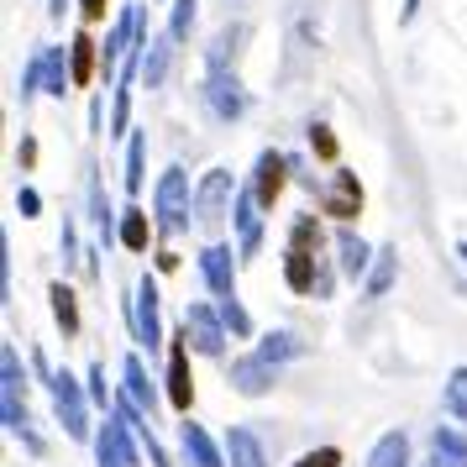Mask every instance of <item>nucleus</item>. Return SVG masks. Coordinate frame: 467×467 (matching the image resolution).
<instances>
[{
    "label": "nucleus",
    "instance_id": "obj_1",
    "mask_svg": "<svg viewBox=\"0 0 467 467\" xmlns=\"http://www.w3.org/2000/svg\"><path fill=\"white\" fill-rule=\"evenodd\" d=\"M320 257H326V232H320V215H295L289 226V253H284V284L295 295H316V274Z\"/></svg>",
    "mask_w": 467,
    "mask_h": 467
},
{
    "label": "nucleus",
    "instance_id": "obj_2",
    "mask_svg": "<svg viewBox=\"0 0 467 467\" xmlns=\"http://www.w3.org/2000/svg\"><path fill=\"white\" fill-rule=\"evenodd\" d=\"M194 190L184 169H163L158 173V190H152V226L158 236H179L194 226Z\"/></svg>",
    "mask_w": 467,
    "mask_h": 467
},
{
    "label": "nucleus",
    "instance_id": "obj_3",
    "mask_svg": "<svg viewBox=\"0 0 467 467\" xmlns=\"http://www.w3.org/2000/svg\"><path fill=\"white\" fill-rule=\"evenodd\" d=\"M47 394H53V415H58V425L68 431V441H89L95 431H89V389L68 368H53L47 373Z\"/></svg>",
    "mask_w": 467,
    "mask_h": 467
},
{
    "label": "nucleus",
    "instance_id": "obj_4",
    "mask_svg": "<svg viewBox=\"0 0 467 467\" xmlns=\"http://www.w3.org/2000/svg\"><path fill=\"white\" fill-rule=\"evenodd\" d=\"M163 295H158V278L142 274L137 278V289L127 295V326H131V341L137 347H148V358L163 347Z\"/></svg>",
    "mask_w": 467,
    "mask_h": 467
},
{
    "label": "nucleus",
    "instance_id": "obj_5",
    "mask_svg": "<svg viewBox=\"0 0 467 467\" xmlns=\"http://www.w3.org/2000/svg\"><path fill=\"white\" fill-rule=\"evenodd\" d=\"M232 200H236V179L232 169H211L200 184H194V226L215 232L226 215H232Z\"/></svg>",
    "mask_w": 467,
    "mask_h": 467
},
{
    "label": "nucleus",
    "instance_id": "obj_6",
    "mask_svg": "<svg viewBox=\"0 0 467 467\" xmlns=\"http://www.w3.org/2000/svg\"><path fill=\"white\" fill-rule=\"evenodd\" d=\"M184 337H190V347L200 352V358H226V320H221V310L215 305H205V299H194V305H184Z\"/></svg>",
    "mask_w": 467,
    "mask_h": 467
},
{
    "label": "nucleus",
    "instance_id": "obj_7",
    "mask_svg": "<svg viewBox=\"0 0 467 467\" xmlns=\"http://www.w3.org/2000/svg\"><path fill=\"white\" fill-rule=\"evenodd\" d=\"M95 462L100 467H137L142 462V446H137V431H131L116 410H110L100 431H95Z\"/></svg>",
    "mask_w": 467,
    "mask_h": 467
},
{
    "label": "nucleus",
    "instance_id": "obj_8",
    "mask_svg": "<svg viewBox=\"0 0 467 467\" xmlns=\"http://www.w3.org/2000/svg\"><path fill=\"white\" fill-rule=\"evenodd\" d=\"M200 95H205V110H211L215 121H226V127L247 116V89H242V79H236L232 68H205Z\"/></svg>",
    "mask_w": 467,
    "mask_h": 467
},
{
    "label": "nucleus",
    "instance_id": "obj_9",
    "mask_svg": "<svg viewBox=\"0 0 467 467\" xmlns=\"http://www.w3.org/2000/svg\"><path fill=\"white\" fill-rule=\"evenodd\" d=\"M232 226H236V253H242V263H253V257L263 253V200H257L253 179H247V184H236Z\"/></svg>",
    "mask_w": 467,
    "mask_h": 467
},
{
    "label": "nucleus",
    "instance_id": "obj_10",
    "mask_svg": "<svg viewBox=\"0 0 467 467\" xmlns=\"http://www.w3.org/2000/svg\"><path fill=\"white\" fill-rule=\"evenodd\" d=\"M236 257L226 242H211V247H200V278H205V289L211 299H232L236 295Z\"/></svg>",
    "mask_w": 467,
    "mask_h": 467
},
{
    "label": "nucleus",
    "instance_id": "obj_11",
    "mask_svg": "<svg viewBox=\"0 0 467 467\" xmlns=\"http://www.w3.org/2000/svg\"><path fill=\"white\" fill-rule=\"evenodd\" d=\"M190 337H184V326H179V337L169 341V404L179 415H190L194 404V379H190Z\"/></svg>",
    "mask_w": 467,
    "mask_h": 467
},
{
    "label": "nucleus",
    "instance_id": "obj_12",
    "mask_svg": "<svg viewBox=\"0 0 467 467\" xmlns=\"http://www.w3.org/2000/svg\"><path fill=\"white\" fill-rule=\"evenodd\" d=\"M232 389L242 394V400H263V394H274V383H278V368L274 362H263L257 352H247V358H232Z\"/></svg>",
    "mask_w": 467,
    "mask_h": 467
},
{
    "label": "nucleus",
    "instance_id": "obj_13",
    "mask_svg": "<svg viewBox=\"0 0 467 467\" xmlns=\"http://www.w3.org/2000/svg\"><path fill=\"white\" fill-rule=\"evenodd\" d=\"M320 211L337 215V221H352L362 211V184L352 169H331V184L320 190Z\"/></svg>",
    "mask_w": 467,
    "mask_h": 467
},
{
    "label": "nucleus",
    "instance_id": "obj_14",
    "mask_svg": "<svg viewBox=\"0 0 467 467\" xmlns=\"http://www.w3.org/2000/svg\"><path fill=\"white\" fill-rule=\"evenodd\" d=\"M373 257H379V247H368V242L358 236V226H352V221H341V226H337V268H341V274L352 278V284H362L368 268H373Z\"/></svg>",
    "mask_w": 467,
    "mask_h": 467
},
{
    "label": "nucleus",
    "instance_id": "obj_15",
    "mask_svg": "<svg viewBox=\"0 0 467 467\" xmlns=\"http://www.w3.org/2000/svg\"><path fill=\"white\" fill-rule=\"evenodd\" d=\"M284 184H289V158L274 152V148H263L257 163H253V190H257V200H263V211H274V200L284 194Z\"/></svg>",
    "mask_w": 467,
    "mask_h": 467
},
{
    "label": "nucleus",
    "instance_id": "obj_16",
    "mask_svg": "<svg viewBox=\"0 0 467 467\" xmlns=\"http://www.w3.org/2000/svg\"><path fill=\"white\" fill-rule=\"evenodd\" d=\"M179 446H184V462H194V467H226V451L211 441V431L200 420L179 425Z\"/></svg>",
    "mask_w": 467,
    "mask_h": 467
},
{
    "label": "nucleus",
    "instance_id": "obj_17",
    "mask_svg": "<svg viewBox=\"0 0 467 467\" xmlns=\"http://www.w3.org/2000/svg\"><path fill=\"white\" fill-rule=\"evenodd\" d=\"M68 85H74V58H68L64 43H47V47H43V95L64 100Z\"/></svg>",
    "mask_w": 467,
    "mask_h": 467
},
{
    "label": "nucleus",
    "instance_id": "obj_18",
    "mask_svg": "<svg viewBox=\"0 0 467 467\" xmlns=\"http://www.w3.org/2000/svg\"><path fill=\"white\" fill-rule=\"evenodd\" d=\"M169 64H173V32L163 26V32H152V43H148V53H142L137 79H142L148 89H158V85H163V74H169Z\"/></svg>",
    "mask_w": 467,
    "mask_h": 467
},
{
    "label": "nucleus",
    "instance_id": "obj_19",
    "mask_svg": "<svg viewBox=\"0 0 467 467\" xmlns=\"http://www.w3.org/2000/svg\"><path fill=\"white\" fill-rule=\"evenodd\" d=\"M226 462L232 467H268V451H263L253 425H232L226 431Z\"/></svg>",
    "mask_w": 467,
    "mask_h": 467
},
{
    "label": "nucleus",
    "instance_id": "obj_20",
    "mask_svg": "<svg viewBox=\"0 0 467 467\" xmlns=\"http://www.w3.org/2000/svg\"><path fill=\"white\" fill-rule=\"evenodd\" d=\"M257 358L263 362H274V368H284V362H295V358H305V337L299 331H268V337H257Z\"/></svg>",
    "mask_w": 467,
    "mask_h": 467
},
{
    "label": "nucleus",
    "instance_id": "obj_21",
    "mask_svg": "<svg viewBox=\"0 0 467 467\" xmlns=\"http://www.w3.org/2000/svg\"><path fill=\"white\" fill-rule=\"evenodd\" d=\"M431 457H436V467H467V431L436 425L431 431Z\"/></svg>",
    "mask_w": 467,
    "mask_h": 467
},
{
    "label": "nucleus",
    "instance_id": "obj_22",
    "mask_svg": "<svg viewBox=\"0 0 467 467\" xmlns=\"http://www.w3.org/2000/svg\"><path fill=\"white\" fill-rule=\"evenodd\" d=\"M89 215H95V232H100V247H110V242H121V221H116V211H110L106 190H100V173H89Z\"/></svg>",
    "mask_w": 467,
    "mask_h": 467
},
{
    "label": "nucleus",
    "instance_id": "obj_23",
    "mask_svg": "<svg viewBox=\"0 0 467 467\" xmlns=\"http://www.w3.org/2000/svg\"><path fill=\"white\" fill-rule=\"evenodd\" d=\"M47 305H53V320L64 326V341L79 337V299H74V284L68 278H53V289H47Z\"/></svg>",
    "mask_w": 467,
    "mask_h": 467
},
{
    "label": "nucleus",
    "instance_id": "obj_24",
    "mask_svg": "<svg viewBox=\"0 0 467 467\" xmlns=\"http://www.w3.org/2000/svg\"><path fill=\"white\" fill-rule=\"evenodd\" d=\"M394 274H400V253H394V247H379L373 268H368V278H362V299H383L389 284H394Z\"/></svg>",
    "mask_w": 467,
    "mask_h": 467
},
{
    "label": "nucleus",
    "instance_id": "obj_25",
    "mask_svg": "<svg viewBox=\"0 0 467 467\" xmlns=\"http://www.w3.org/2000/svg\"><path fill=\"white\" fill-rule=\"evenodd\" d=\"M121 379H127V394H131V400L142 404L148 415H158V389H152L148 368H142V358H137V352H131V358L121 362Z\"/></svg>",
    "mask_w": 467,
    "mask_h": 467
},
{
    "label": "nucleus",
    "instance_id": "obj_26",
    "mask_svg": "<svg viewBox=\"0 0 467 467\" xmlns=\"http://www.w3.org/2000/svg\"><path fill=\"white\" fill-rule=\"evenodd\" d=\"M68 58H74V85H89L100 74V43H95V32H79L68 43Z\"/></svg>",
    "mask_w": 467,
    "mask_h": 467
},
{
    "label": "nucleus",
    "instance_id": "obj_27",
    "mask_svg": "<svg viewBox=\"0 0 467 467\" xmlns=\"http://www.w3.org/2000/svg\"><path fill=\"white\" fill-rule=\"evenodd\" d=\"M368 467H410V436L404 431H383L373 451H368Z\"/></svg>",
    "mask_w": 467,
    "mask_h": 467
},
{
    "label": "nucleus",
    "instance_id": "obj_28",
    "mask_svg": "<svg viewBox=\"0 0 467 467\" xmlns=\"http://www.w3.org/2000/svg\"><path fill=\"white\" fill-rule=\"evenodd\" d=\"M441 410L451 420L467 431V362H457L451 373H446V389H441Z\"/></svg>",
    "mask_w": 467,
    "mask_h": 467
},
{
    "label": "nucleus",
    "instance_id": "obj_29",
    "mask_svg": "<svg viewBox=\"0 0 467 467\" xmlns=\"http://www.w3.org/2000/svg\"><path fill=\"white\" fill-rule=\"evenodd\" d=\"M121 247H127V253H148V211H142L137 200L121 211Z\"/></svg>",
    "mask_w": 467,
    "mask_h": 467
},
{
    "label": "nucleus",
    "instance_id": "obj_30",
    "mask_svg": "<svg viewBox=\"0 0 467 467\" xmlns=\"http://www.w3.org/2000/svg\"><path fill=\"white\" fill-rule=\"evenodd\" d=\"M142 169H148V137H142V131H131V137H127V194H131V200L142 194Z\"/></svg>",
    "mask_w": 467,
    "mask_h": 467
},
{
    "label": "nucleus",
    "instance_id": "obj_31",
    "mask_svg": "<svg viewBox=\"0 0 467 467\" xmlns=\"http://www.w3.org/2000/svg\"><path fill=\"white\" fill-rule=\"evenodd\" d=\"M37 95H43V47H32V58H26L22 79H16V100H22V110L32 106Z\"/></svg>",
    "mask_w": 467,
    "mask_h": 467
},
{
    "label": "nucleus",
    "instance_id": "obj_32",
    "mask_svg": "<svg viewBox=\"0 0 467 467\" xmlns=\"http://www.w3.org/2000/svg\"><path fill=\"white\" fill-rule=\"evenodd\" d=\"M0 389L26 394V368H22V358H16V347H11V341L0 347Z\"/></svg>",
    "mask_w": 467,
    "mask_h": 467
},
{
    "label": "nucleus",
    "instance_id": "obj_33",
    "mask_svg": "<svg viewBox=\"0 0 467 467\" xmlns=\"http://www.w3.org/2000/svg\"><path fill=\"white\" fill-rule=\"evenodd\" d=\"M215 310H221V320H226V331L232 337H253V316H247V305L242 299H215Z\"/></svg>",
    "mask_w": 467,
    "mask_h": 467
},
{
    "label": "nucleus",
    "instance_id": "obj_34",
    "mask_svg": "<svg viewBox=\"0 0 467 467\" xmlns=\"http://www.w3.org/2000/svg\"><path fill=\"white\" fill-rule=\"evenodd\" d=\"M194 11H200V0H173V11H169V32H173V43H184V37H190Z\"/></svg>",
    "mask_w": 467,
    "mask_h": 467
},
{
    "label": "nucleus",
    "instance_id": "obj_35",
    "mask_svg": "<svg viewBox=\"0 0 467 467\" xmlns=\"http://www.w3.org/2000/svg\"><path fill=\"white\" fill-rule=\"evenodd\" d=\"M310 148L320 152V158H326V163H337V137H331V127H326V121H316V127H310Z\"/></svg>",
    "mask_w": 467,
    "mask_h": 467
},
{
    "label": "nucleus",
    "instance_id": "obj_36",
    "mask_svg": "<svg viewBox=\"0 0 467 467\" xmlns=\"http://www.w3.org/2000/svg\"><path fill=\"white\" fill-rule=\"evenodd\" d=\"M89 400L100 404V410H110V404H116V394L106 389V362H95V368H89Z\"/></svg>",
    "mask_w": 467,
    "mask_h": 467
},
{
    "label": "nucleus",
    "instance_id": "obj_37",
    "mask_svg": "<svg viewBox=\"0 0 467 467\" xmlns=\"http://www.w3.org/2000/svg\"><path fill=\"white\" fill-rule=\"evenodd\" d=\"M289 467H341V451L337 446H316V451H305V457L289 462Z\"/></svg>",
    "mask_w": 467,
    "mask_h": 467
},
{
    "label": "nucleus",
    "instance_id": "obj_38",
    "mask_svg": "<svg viewBox=\"0 0 467 467\" xmlns=\"http://www.w3.org/2000/svg\"><path fill=\"white\" fill-rule=\"evenodd\" d=\"M58 247H64V268H74V263H79V226H74V221H64Z\"/></svg>",
    "mask_w": 467,
    "mask_h": 467
},
{
    "label": "nucleus",
    "instance_id": "obj_39",
    "mask_svg": "<svg viewBox=\"0 0 467 467\" xmlns=\"http://www.w3.org/2000/svg\"><path fill=\"white\" fill-rule=\"evenodd\" d=\"M16 211H22L26 221H32V215H43V194L32 190V184H22V190H16Z\"/></svg>",
    "mask_w": 467,
    "mask_h": 467
},
{
    "label": "nucleus",
    "instance_id": "obj_40",
    "mask_svg": "<svg viewBox=\"0 0 467 467\" xmlns=\"http://www.w3.org/2000/svg\"><path fill=\"white\" fill-rule=\"evenodd\" d=\"M79 16H85V26L106 22V0H79Z\"/></svg>",
    "mask_w": 467,
    "mask_h": 467
},
{
    "label": "nucleus",
    "instance_id": "obj_41",
    "mask_svg": "<svg viewBox=\"0 0 467 467\" xmlns=\"http://www.w3.org/2000/svg\"><path fill=\"white\" fill-rule=\"evenodd\" d=\"M16 163H22V169H32V163H37V137H22V148H16Z\"/></svg>",
    "mask_w": 467,
    "mask_h": 467
},
{
    "label": "nucleus",
    "instance_id": "obj_42",
    "mask_svg": "<svg viewBox=\"0 0 467 467\" xmlns=\"http://www.w3.org/2000/svg\"><path fill=\"white\" fill-rule=\"evenodd\" d=\"M68 5H74V0H47V16H53V22H64Z\"/></svg>",
    "mask_w": 467,
    "mask_h": 467
},
{
    "label": "nucleus",
    "instance_id": "obj_43",
    "mask_svg": "<svg viewBox=\"0 0 467 467\" xmlns=\"http://www.w3.org/2000/svg\"><path fill=\"white\" fill-rule=\"evenodd\" d=\"M457 257H462V263H467V236H462V242H457Z\"/></svg>",
    "mask_w": 467,
    "mask_h": 467
},
{
    "label": "nucleus",
    "instance_id": "obj_44",
    "mask_svg": "<svg viewBox=\"0 0 467 467\" xmlns=\"http://www.w3.org/2000/svg\"><path fill=\"white\" fill-rule=\"evenodd\" d=\"M431 467H436V462H431Z\"/></svg>",
    "mask_w": 467,
    "mask_h": 467
}]
</instances>
